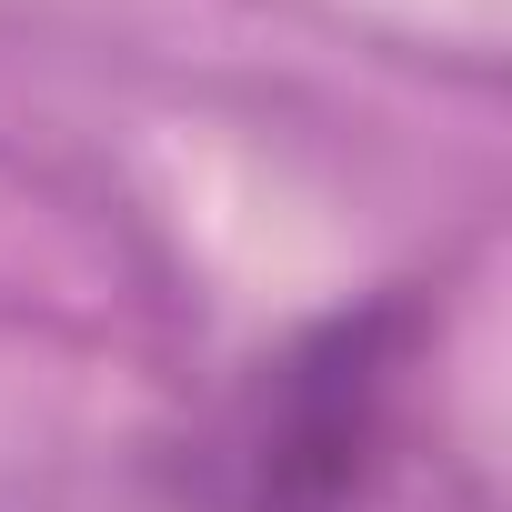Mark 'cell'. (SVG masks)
<instances>
[{
    "mask_svg": "<svg viewBox=\"0 0 512 512\" xmlns=\"http://www.w3.org/2000/svg\"><path fill=\"white\" fill-rule=\"evenodd\" d=\"M422 442V302H372L302 332L251 372L211 462L231 512H392L432 452Z\"/></svg>",
    "mask_w": 512,
    "mask_h": 512,
    "instance_id": "6da1fadb",
    "label": "cell"
}]
</instances>
